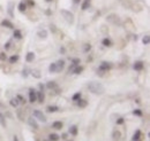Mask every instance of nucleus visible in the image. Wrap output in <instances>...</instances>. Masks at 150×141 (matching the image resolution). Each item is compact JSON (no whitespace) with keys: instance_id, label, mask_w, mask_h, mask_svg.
<instances>
[{"instance_id":"obj_1","label":"nucleus","mask_w":150,"mask_h":141,"mask_svg":"<svg viewBox=\"0 0 150 141\" xmlns=\"http://www.w3.org/2000/svg\"><path fill=\"white\" fill-rule=\"evenodd\" d=\"M114 68V64L110 61H102L100 64L98 66V69L96 70V75L99 77H104L105 73L110 72Z\"/></svg>"},{"instance_id":"obj_2","label":"nucleus","mask_w":150,"mask_h":141,"mask_svg":"<svg viewBox=\"0 0 150 141\" xmlns=\"http://www.w3.org/2000/svg\"><path fill=\"white\" fill-rule=\"evenodd\" d=\"M87 88L90 93H93L95 95H102L104 94L105 92V87L102 83H98V82H90L88 85H87Z\"/></svg>"},{"instance_id":"obj_3","label":"nucleus","mask_w":150,"mask_h":141,"mask_svg":"<svg viewBox=\"0 0 150 141\" xmlns=\"http://www.w3.org/2000/svg\"><path fill=\"white\" fill-rule=\"evenodd\" d=\"M60 15L62 16V18L68 23V24H74L75 22V16L74 14L71 12V10H68V9H64V8H61L60 9Z\"/></svg>"},{"instance_id":"obj_4","label":"nucleus","mask_w":150,"mask_h":141,"mask_svg":"<svg viewBox=\"0 0 150 141\" xmlns=\"http://www.w3.org/2000/svg\"><path fill=\"white\" fill-rule=\"evenodd\" d=\"M33 117H35L38 122H40V123H46V122H47L46 115H45L42 110H39V109H34V111H33Z\"/></svg>"},{"instance_id":"obj_5","label":"nucleus","mask_w":150,"mask_h":141,"mask_svg":"<svg viewBox=\"0 0 150 141\" xmlns=\"http://www.w3.org/2000/svg\"><path fill=\"white\" fill-rule=\"evenodd\" d=\"M106 21L109 23H111L113 25H120L121 24V20L119 17V15H117L115 13H111L106 16Z\"/></svg>"},{"instance_id":"obj_6","label":"nucleus","mask_w":150,"mask_h":141,"mask_svg":"<svg viewBox=\"0 0 150 141\" xmlns=\"http://www.w3.org/2000/svg\"><path fill=\"white\" fill-rule=\"evenodd\" d=\"M132 68H133V70L134 71L141 72L142 70H144V68H146V63H144V61H142V60H137V61H135V62L133 63Z\"/></svg>"},{"instance_id":"obj_7","label":"nucleus","mask_w":150,"mask_h":141,"mask_svg":"<svg viewBox=\"0 0 150 141\" xmlns=\"http://www.w3.org/2000/svg\"><path fill=\"white\" fill-rule=\"evenodd\" d=\"M28 101L30 103H33V105L35 102H37V94H36V89L35 88H29V91H28Z\"/></svg>"},{"instance_id":"obj_8","label":"nucleus","mask_w":150,"mask_h":141,"mask_svg":"<svg viewBox=\"0 0 150 141\" xmlns=\"http://www.w3.org/2000/svg\"><path fill=\"white\" fill-rule=\"evenodd\" d=\"M27 123H28V125H29L33 130H35V131L39 130V124H38V121L35 117H33V116L28 117V118H27Z\"/></svg>"},{"instance_id":"obj_9","label":"nucleus","mask_w":150,"mask_h":141,"mask_svg":"<svg viewBox=\"0 0 150 141\" xmlns=\"http://www.w3.org/2000/svg\"><path fill=\"white\" fill-rule=\"evenodd\" d=\"M0 25H1L2 28L9 29V30H14V29H15V25H14V23H13L11 20H8V18H4V20L0 22Z\"/></svg>"},{"instance_id":"obj_10","label":"nucleus","mask_w":150,"mask_h":141,"mask_svg":"<svg viewBox=\"0 0 150 141\" xmlns=\"http://www.w3.org/2000/svg\"><path fill=\"white\" fill-rule=\"evenodd\" d=\"M143 138H144V134L142 133L141 130L137 128V130H135V132L132 135V141H142Z\"/></svg>"},{"instance_id":"obj_11","label":"nucleus","mask_w":150,"mask_h":141,"mask_svg":"<svg viewBox=\"0 0 150 141\" xmlns=\"http://www.w3.org/2000/svg\"><path fill=\"white\" fill-rule=\"evenodd\" d=\"M56 64H57V73L62 72V71L65 70V68H66V60L59 59L56 62Z\"/></svg>"},{"instance_id":"obj_12","label":"nucleus","mask_w":150,"mask_h":141,"mask_svg":"<svg viewBox=\"0 0 150 141\" xmlns=\"http://www.w3.org/2000/svg\"><path fill=\"white\" fill-rule=\"evenodd\" d=\"M58 87H59V85H58V83H57L56 80H49V82L45 83V89H47L50 92Z\"/></svg>"},{"instance_id":"obj_13","label":"nucleus","mask_w":150,"mask_h":141,"mask_svg":"<svg viewBox=\"0 0 150 141\" xmlns=\"http://www.w3.org/2000/svg\"><path fill=\"white\" fill-rule=\"evenodd\" d=\"M88 105H89L88 100H87V99H83V98L79 99V100L75 102V106L77 107V108H80V109H84V108H87Z\"/></svg>"},{"instance_id":"obj_14","label":"nucleus","mask_w":150,"mask_h":141,"mask_svg":"<svg viewBox=\"0 0 150 141\" xmlns=\"http://www.w3.org/2000/svg\"><path fill=\"white\" fill-rule=\"evenodd\" d=\"M111 138H112L113 141H120L121 140V138H122V133H121V131L118 130V128L113 130L112 133H111Z\"/></svg>"},{"instance_id":"obj_15","label":"nucleus","mask_w":150,"mask_h":141,"mask_svg":"<svg viewBox=\"0 0 150 141\" xmlns=\"http://www.w3.org/2000/svg\"><path fill=\"white\" fill-rule=\"evenodd\" d=\"M80 5H81V10L82 12H87L91 7V0H82Z\"/></svg>"},{"instance_id":"obj_16","label":"nucleus","mask_w":150,"mask_h":141,"mask_svg":"<svg viewBox=\"0 0 150 141\" xmlns=\"http://www.w3.org/2000/svg\"><path fill=\"white\" fill-rule=\"evenodd\" d=\"M102 46L106 47V48H110L113 46V40L110 38V37H104L102 39Z\"/></svg>"},{"instance_id":"obj_17","label":"nucleus","mask_w":150,"mask_h":141,"mask_svg":"<svg viewBox=\"0 0 150 141\" xmlns=\"http://www.w3.org/2000/svg\"><path fill=\"white\" fill-rule=\"evenodd\" d=\"M14 8H15V5L13 1H9L7 3V14L9 15V17L13 18L14 17Z\"/></svg>"},{"instance_id":"obj_18","label":"nucleus","mask_w":150,"mask_h":141,"mask_svg":"<svg viewBox=\"0 0 150 141\" xmlns=\"http://www.w3.org/2000/svg\"><path fill=\"white\" fill-rule=\"evenodd\" d=\"M68 134H71L72 137H76L79 134V126L77 125H71L68 127Z\"/></svg>"},{"instance_id":"obj_19","label":"nucleus","mask_w":150,"mask_h":141,"mask_svg":"<svg viewBox=\"0 0 150 141\" xmlns=\"http://www.w3.org/2000/svg\"><path fill=\"white\" fill-rule=\"evenodd\" d=\"M19 60H20V55L19 54H13V55H11L8 59H7V61H8V63L9 64H16L18 62H19Z\"/></svg>"},{"instance_id":"obj_20","label":"nucleus","mask_w":150,"mask_h":141,"mask_svg":"<svg viewBox=\"0 0 150 141\" xmlns=\"http://www.w3.org/2000/svg\"><path fill=\"white\" fill-rule=\"evenodd\" d=\"M36 94H37V102L43 105L45 102V92L43 91H36Z\"/></svg>"},{"instance_id":"obj_21","label":"nucleus","mask_w":150,"mask_h":141,"mask_svg":"<svg viewBox=\"0 0 150 141\" xmlns=\"http://www.w3.org/2000/svg\"><path fill=\"white\" fill-rule=\"evenodd\" d=\"M51 127L53 130H56V131H61L62 127H64V123L61 121H54V122H52V124H51Z\"/></svg>"},{"instance_id":"obj_22","label":"nucleus","mask_w":150,"mask_h":141,"mask_svg":"<svg viewBox=\"0 0 150 141\" xmlns=\"http://www.w3.org/2000/svg\"><path fill=\"white\" fill-rule=\"evenodd\" d=\"M27 9H28V6H27V3L24 2V0L20 1L19 5H18V10H19L20 13L24 14V13H27Z\"/></svg>"},{"instance_id":"obj_23","label":"nucleus","mask_w":150,"mask_h":141,"mask_svg":"<svg viewBox=\"0 0 150 141\" xmlns=\"http://www.w3.org/2000/svg\"><path fill=\"white\" fill-rule=\"evenodd\" d=\"M35 59H36V54L34 52H28L25 54V62L27 63H33L35 61Z\"/></svg>"},{"instance_id":"obj_24","label":"nucleus","mask_w":150,"mask_h":141,"mask_svg":"<svg viewBox=\"0 0 150 141\" xmlns=\"http://www.w3.org/2000/svg\"><path fill=\"white\" fill-rule=\"evenodd\" d=\"M46 112H49V114H54V112H58V111H60V108L56 105H50V106L46 107Z\"/></svg>"},{"instance_id":"obj_25","label":"nucleus","mask_w":150,"mask_h":141,"mask_svg":"<svg viewBox=\"0 0 150 141\" xmlns=\"http://www.w3.org/2000/svg\"><path fill=\"white\" fill-rule=\"evenodd\" d=\"M13 38L15 40H22L23 39V34L20 29H14L13 30Z\"/></svg>"},{"instance_id":"obj_26","label":"nucleus","mask_w":150,"mask_h":141,"mask_svg":"<svg viewBox=\"0 0 150 141\" xmlns=\"http://www.w3.org/2000/svg\"><path fill=\"white\" fill-rule=\"evenodd\" d=\"M91 50H93V46H91L90 43H84L82 45V52L84 54H89L91 52Z\"/></svg>"},{"instance_id":"obj_27","label":"nucleus","mask_w":150,"mask_h":141,"mask_svg":"<svg viewBox=\"0 0 150 141\" xmlns=\"http://www.w3.org/2000/svg\"><path fill=\"white\" fill-rule=\"evenodd\" d=\"M83 71H84V67L81 66V64H79V66H76L74 69H73L71 75H76V76H79V75H81Z\"/></svg>"},{"instance_id":"obj_28","label":"nucleus","mask_w":150,"mask_h":141,"mask_svg":"<svg viewBox=\"0 0 150 141\" xmlns=\"http://www.w3.org/2000/svg\"><path fill=\"white\" fill-rule=\"evenodd\" d=\"M16 117L19 118L21 122H24V118H25V112H24V110H23L22 108H19V109L16 110Z\"/></svg>"},{"instance_id":"obj_29","label":"nucleus","mask_w":150,"mask_h":141,"mask_svg":"<svg viewBox=\"0 0 150 141\" xmlns=\"http://www.w3.org/2000/svg\"><path fill=\"white\" fill-rule=\"evenodd\" d=\"M47 36H49V32H47V30H45V29H40V30L37 31V37L39 39H46Z\"/></svg>"},{"instance_id":"obj_30","label":"nucleus","mask_w":150,"mask_h":141,"mask_svg":"<svg viewBox=\"0 0 150 141\" xmlns=\"http://www.w3.org/2000/svg\"><path fill=\"white\" fill-rule=\"evenodd\" d=\"M60 140V134H58L56 132H52L47 135V141H59Z\"/></svg>"},{"instance_id":"obj_31","label":"nucleus","mask_w":150,"mask_h":141,"mask_svg":"<svg viewBox=\"0 0 150 141\" xmlns=\"http://www.w3.org/2000/svg\"><path fill=\"white\" fill-rule=\"evenodd\" d=\"M9 106L12 107V108H19L20 102H19V100L16 99V96H15V98L9 99Z\"/></svg>"},{"instance_id":"obj_32","label":"nucleus","mask_w":150,"mask_h":141,"mask_svg":"<svg viewBox=\"0 0 150 141\" xmlns=\"http://www.w3.org/2000/svg\"><path fill=\"white\" fill-rule=\"evenodd\" d=\"M132 115L135 116V117H142L143 116V110L140 109V108H136V109H134L132 111Z\"/></svg>"},{"instance_id":"obj_33","label":"nucleus","mask_w":150,"mask_h":141,"mask_svg":"<svg viewBox=\"0 0 150 141\" xmlns=\"http://www.w3.org/2000/svg\"><path fill=\"white\" fill-rule=\"evenodd\" d=\"M0 125L4 127V128H6L7 127V121H6V116L0 111Z\"/></svg>"},{"instance_id":"obj_34","label":"nucleus","mask_w":150,"mask_h":141,"mask_svg":"<svg viewBox=\"0 0 150 141\" xmlns=\"http://www.w3.org/2000/svg\"><path fill=\"white\" fill-rule=\"evenodd\" d=\"M12 46H13V41H12V40L6 41V43L4 44V50H5V52L11 51V50H12Z\"/></svg>"},{"instance_id":"obj_35","label":"nucleus","mask_w":150,"mask_h":141,"mask_svg":"<svg viewBox=\"0 0 150 141\" xmlns=\"http://www.w3.org/2000/svg\"><path fill=\"white\" fill-rule=\"evenodd\" d=\"M82 98V92L81 91H79V92H75L74 94L72 95V101L73 102H76L79 99H81Z\"/></svg>"},{"instance_id":"obj_36","label":"nucleus","mask_w":150,"mask_h":141,"mask_svg":"<svg viewBox=\"0 0 150 141\" xmlns=\"http://www.w3.org/2000/svg\"><path fill=\"white\" fill-rule=\"evenodd\" d=\"M30 72H31V70H30L29 68L24 67V68L22 69V71H21V75H22V77H23V78H27V77L30 75Z\"/></svg>"},{"instance_id":"obj_37","label":"nucleus","mask_w":150,"mask_h":141,"mask_svg":"<svg viewBox=\"0 0 150 141\" xmlns=\"http://www.w3.org/2000/svg\"><path fill=\"white\" fill-rule=\"evenodd\" d=\"M142 44L144 45V46H148L150 44V36L149 35H146L142 37Z\"/></svg>"},{"instance_id":"obj_38","label":"nucleus","mask_w":150,"mask_h":141,"mask_svg":"<svg viewBox=\"0 0 150 141\" xmlns=\"http://www.w3.org/2000/svg\"><path fill=\"white\" fill-rule=\"evenodd\" d=\"M49 72H50V73H57V64H56V62H53V63H51V64L49 66Z\"/></svg>"},{"instance_id":"obj_39","label":"nucleus","mask_w":150,"mask_h":141,"mask_svg":"<svg viewBox=\"0 0 150 141\" xmlns=\"http://www.w3.org/2000/svg\"><path fill=\"white\" fill-rule=\"evenodd\" d=\"M16 99L19 100L20 105H22V106H24V105L27 103V100H25V98H24L23 95H21V94H18V95H16Z\"/></svg>"},{"instance_id":"obj_40","label":"nucleus","mask_w":150,"mask_h":141,"mask_svg":"<svg viewBox=\"0 0 150 141\" xmlns=\"http://www.w3.org/2000/svg\"><path fill=\"white\" fill-rule=\"evenodd\" d=\"M24 2L27 3L28 8H34L36 6V1L35 0H24Z\"/></svg>"},{"instance_id":"obj_41","label":"nucleus","mask_w":150,"mask_h":141,"mask_svg":"<svg viewBox=\"0 0 150 141\" xmlns=\"http://www.w3.org/2000/svg\"><path fill=\"white\" fill-rule=\"evenodd\" d=\"M31 76L33 77H35V78H37V79H39L40 77H42V75H40V72H39V70H37V69H34V70H31Z\"/></svg>"},{"instance_id":"obj_42","label":"nucleus","mask_w":150,"mask_h":141,"mask_svg":"<svg viewBox=\"0 0 150 141\" xmlns=\"http://www.w3.org/2000/svg\"><path fill=\"white\" fill-rule=\"evenodd\" d=\"M125 123H126V118L125 117H118L115 119V124L117 125H124Z\"/></svg>"},{"instance_id":"obj_43","label":"nucleus","mask_w":150,"mask_h":141,"mask_svg":"<svg viewBox=\"0 0 150 141\" xmlns=\"http://www.w3.org/2000/svg\"><path fill=\"white\" fill-rule=\"evenodd\" d=\"M7 59H8V56H7L6 52H0V62H6Z\"/></svg>"},{"instance_id":"obj_44","label":"nucleus","mask_w":150,"mask_h":141,"mask_svg":"<svg viewBox=\"0 0 150 141\" xmlns=\"http://www.w3.org/2000/svg\"><path fill=\"white\" fill-rule=\"evenodd\" d=\"M69 60H71V63H73L75 66L81 64V59H79V57H72V59H69Z\"/></svg>"},{"instance_id":"obj_45","label":"nucleus","mask_w":150,"mask_h":141,"mask_svg":"<svg viewBox=\"0 0 150 141\" xmlns=\"http://www.w3.org/2000/svg\"><path fill=\"white\" fill-rule=\"evenodd\" d=\"M49 27H50V31H51L53 35L58 32V29H57L56 24H53V23H50V25H49Z\"/></svg>"},{"instance_id":"obj_46","label":"nucleus","mask_w":150,"mask_h":141,"mask_svg":"<svg viewBox=\"0 0 150 141\" xmlns=\"http://www.w3.org/2000/svg\"><path fill=\"white\" fill-rule=\"evenodd\" d=\"M61 94V88L58 87L56 89H53V91H51V95H60Z\"/></svg>"},{"instance_id":"obj_47","label":"nucleus","mask_w":150,"mask_h":141,"mask_svg":"<svg viewBox=\"0 0 150 141\" xmlns=\"http://www.w3.org/2000/svg\"><path fill=\"white\" fill-rule=\"evenodd\" d=\"M60 139H61V140H65V141L67 140V139H68V132H64V133L60 135Z\"/></svg>"},{"instance_id":"obj_48","label":"nucleus","mask_w":150,"mask_h":141,"mask_svg":"<svg viewBox=\"0 0 150 141\" xmlns=\"http://www.w3.org/2000/svg\"><path fill=\"white\" fill-rule=\"evenodd\" d=\"M59 53L61 54V55H65V54L67 53V51H66V47H65V46H61V47L59 48Z\"/></svg>"},{"instance_id":"obj_49","label":"nucleus","mask_w":150,"mask_h":141,"mask_svg":"<svg viewBox=\"0 0 150 141\" xmlns=\"http://www.w3.org/2000/svg\"><path fill=\"white\" fill-rule=\"evenodd\" d=\"M45 14H46L47 16H51V15L53 14V12H52V9H51V8H47V9L45 10Z\"/></svg>"},{"instance_id":"obj_50","label":"nucleus","mask_w":150,"mask_h":141,"mask_svg":"<svg viewBox=\"0 0 150 141\" xmlns=\"http://www.w3.org/2000/svg\"><path fill=\"white\" fill-rule=\"evenodd\" d=\"M38 88H39V91H43V92H44V91H45V85L42 84V83H39V84H38Z\"/></svg>"},{"instance_id":"obj_51","label":"nucleus","mask_w":150,"mask_h":141,"mask_svg":"<svg viewBox=\"0 0 150 141\" xmlns=\"http://www.w3.org/2000/svg\"><path fill=\"white\" fill-rule=\"evenodd\" d=\"M93 60H94V57H93V56H91V55H89V56H88V57H87V62H91V61H93Z\"/></svg>"},{"instance_id":"obj_52","label":"nucleus","mask_w":150,"mask_h":141,"mask_svg":"<svg viewBox=\"0 0 150 141\" xmlns=\"http://www.w3.org/2000/svg\"><path fill=\"white\" fill-rule=\"evenodd\" d=\"M72 1H73V3H74V5H80L82 0H72Z\"/></svg>"},{"instance_id":"obj_53","label":"nucleus","mask_w":150,"mask_h":141,"mask_svg":"<svg viewBox=\"0 0 150 141\" xmlns=\"http://www.w3.org/2000/svg\"><path fill=\"white\" fill-rule=\"evenodd\" d=\"M13 141H20L19 137H18V135H14V137H13Z\"/></svg>"},{"instance_id":"obj_54","label":"nucleus","mask_w":150,"mask_h":141,"mask_svg":"<svg viewBox=\"0 0 150 141\" xmlns=\"http://www.w3.org/2000/svg\"><path fill=\"white\" fill-rule=\"evenodd\" d=\"M44 1H45V2H47V3H51V2H53L54 0H44Z\"/></svg>"},{"instance_id":"obj_55","label":"nucleus","mask_w":150,"mask_h":141,"mask_svg":"<svg viewBox=\"0 0 150 141\" xmlns=\"http://www.w3.org/2000/svg\"><path fill=\"white\" fill-rule=\"evenodd\" d=\"M66 141H74V140H68V139H67V140H66Z\"/></svg>"},{"instance_id":"obj_56","label":"nucleus","mask_w":150,"mask_h":141,"mask_svg":"<svg viewBox=\"0 0 150 141\" xmlns=\"http://www.w3.org/2000/svg\"><path fill=\"white\" fill-rule=\"evenodd\" d=\"M36 141H39V140H36Z\"/></svg>"}]
</instances>
